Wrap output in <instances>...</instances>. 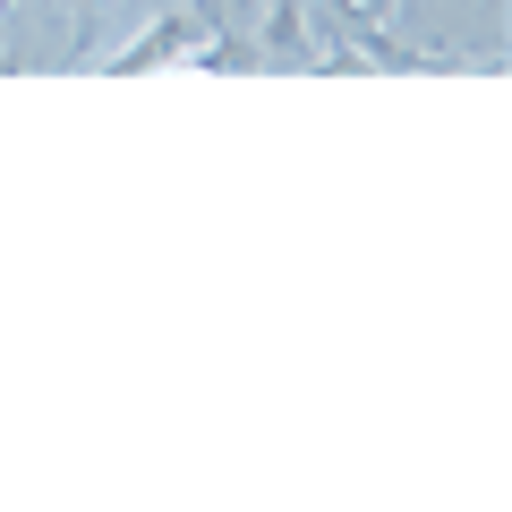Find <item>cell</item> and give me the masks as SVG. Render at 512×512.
<instances>
[{
    "label": "cell",
    "mask_w": 512,
    "mask_h": 512,
    "mask_svg": "<svg viewBox=\"0 0 512 512\" xmlns=\"http://www.w3.org/2000/svg\"><path fill=\"white\" fill-rule=\"evenodd\" d=\"M103 18H111V0H77V60L103 52Z\"/></svg>",
    "instance_id": "cell-3"
},
{
    "label": "cell",
    "mask_w": 512,
    "mask_h": 512,
    "mask_svg": "<svg viewBox=\"0 0 512 512\" xmlns=\"http://www.w3.org/2000/svg\"><path fill=\"white\" fill-rule=\"evenodd\" d=\"M0 18H9V0H0Z\"/></svg>",
    "instance_id": "cell-4"
},
{
    "label": "cell",
    "mask_w": 512,
    "mask_h": 512,
    "mask_svg": "<svg viewBox=\"0 0 512 512\" xmlns=\"http://www.w3.org/2000/svg\"><path fill=\"white\" fill-rule=\"evenodd\" d=\"M256 69H316V35H308V0H265L256 26Z\"/></svg>",
    "instance_id": "cell-2"
},
{
    "label": "cell",
    "mask_w": 512,
    "mask_h": 512,
    "mask_svg": "<svg viewBox=\"0 0 512 512\" xmlns=\"http://www.w3.org/2000/svg\"><path fill=\"white\" fill-rule=\"evenodd\" d=\"M214 43H222V0H180V9L137 26V43L111 52L103 69L111 77H146V69H180V60H214Z\"/></svg>",
    "instance_id": "cell-1"
}]
</instances>
